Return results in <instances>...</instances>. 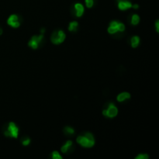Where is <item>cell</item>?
Masks as SVG:
<instances>
[{
    "instance_id": "18",
    "label": "cell",
    "mask_w": 159,
    "mask_h": 159,
    "mask_svg": "<svg viewBox=\"0 0 159 159\" xmlns=\"http://www.w3.org/2000/svg\"><path fill=\"white\" fill-rule=\"evenodd\" d=\"M149 158V155H147V154H139L138 155H137L135 157V159H148Z\"/></svg>"
},
{
    "instance_id": "3",
    "label": "cell",
    "mask_w": 159,
    "mask_h": 159,
    "mask_svg": "<svg viewBox=\"0 0 159 159\" xmlns=\"http://www.w3.org/2000/svg\"><path fill=\"white\" fill-rule=\"evenodd\" d=\"M125 25L117 20H113L110 22L107 31L109 34H116L118 33H123L125 30Z\"/></svg>"
},
{
    "instance_id": "9",
    "label": "cell",
    "mask_w": 159,
    "mask_h": 159,
    "mask_svg": "<svg viewBox=\"0 0 159 159\" xmlns=\"http://www.w3.org/2000/svg\"><path fill=\"white\" fill-rule=\"evenodd\" d=\"M84 6L82 3L77 2L73 6V13L76 17H81L84 13Z\"/></svg>"
},
{
    "instance_id": "5",
    "label": "cell",
    "mask_w": 159,
    "mask_h": 159,
    "mask_svg": "<svg viewBox=\"0 0 159 159\" xmlns=\"http://www.w3.org/2000/svg\"><path fill=\"white\" fill-rule=\"evenodd\" d=\"M44 40V34H39V35L33 36L30 40L28 42V46L32 49H37L39 47L43 44Z\"/></svg>"
},
{
    "instance_id": "16",
    "label": "cell",
    "mask_w": 159,
    "mask_h": 159,
    "mask_svg": "<svg viewBox=\"0 0 159 159\" xmlns=\"http://www.w3.org/2000/svg\"><path fill=\"white\" fill-rule=\"evenodd\" d=\"M51 158L53 159H62V156L57 151H54L51 153Z\"/></svg>"
},
{
    "instance_id": "17",
    "label": "cell",
    "mask_w": 159,
    "mask_h": 159,
    "mask_svg": "<svg viewBox=\"0 0 159 159\" xmlns=\"http://www.w3.org/2000/svg\"><path fill=\"white\" fill-rule=\"evenodd\" d=\"M94 0H85V3H86V6L87 8L90 9L92 8L94 5Z\"/></svg>"
},
{
    "instance_id": "7",
    "label": "cell",
    "mask_w": 159,
    "mask_h": 159,
    "mask_svg": "<svg viewBox=\"0 0 159 159\" xmlns=\"http://www.w3.org/2000/svg\"><path fill=\"white\" fill-rule=\"evenodd\" d=\"M20 18L17 14H12L7 19V24L13 28H18L20 26Z\"/></svg>"
},
{
    "instance_id": "12",
    "label": "cell",
    "mask_w": 159,
    "mask_h": 159,
    "mask_svg": "<svg viewBox=\"0 0 159 159\" xmlns=\"http://www.w3.org/2000/svg\"><path fill=\"white\" fill-rule=\"evenodd\" d=\"M139 44H140V37H137V36H134L132 37L131 39H130V44H131L132 47H137L138 46Z\"/></svg>"
},
{
    "instance_id": "8",
    "label": "cell",
    "mask_w": 159,
    "mask_h": 159,
    "mask_svg": "<svg viewBox=\"0 0 159 159\" xmlns=\"http://www.w3.org/2000/svg\"><path fill=\"white\" fill-rule=\"evenodd\" d=\"M117 6L119 10L125 11L128 9L132 8V2L130 0H117Z\"/></svg>"
},
{
    "instance_id": "13",
    "label": "cell",
    "mask_w": 159,
    "mask_h": 159,
    "mask_svg": "<svg viewBox=\"0 0 159 159\" xmlns=\"http://www.w3.org/2000/svg\"><path fill=\"white\" fill-rule=\"evenodd\" d=\"M130 21L132 25L134 26L137 25L139 23V22H140V17H139L137 14H133L131 17H130Z\"/></svg>"
},
{
    "instance_id": "20",
    "label": "cell",
    "mask_w": 159,
    "mask_h": 159,
    "mask_svg": "<svg viewBox=\"0 0 159 159\" xmlns=\"http://www.w3.org/2000/svg\"><path fill=\"white\" fill-rule=\"evenodd\" d=\"M155 29H156V31L158 33L159 32V20H156V22H155Z\"/></svg>"
},
{
    "instance_id": "22",
    "label": "cell",
    "mask_w": 159,
    "mask_h": 159,
    "mask_svg": "<svg viewBox=\"0 0 159 159\" xmlns=\"http://www.w3.org/2000/svg\"><path fill=\"white\" fill-rule=\"evenodd\" d=\"M44 32H45V29H44V28H42V29H40V34H44Z\"/></svg>"
},
{
    "instance_id": "21",
    "label": "cell",
    "mask_w": 159,
    "mask_h": 159,
    "mask_svg": "<svg viewBox=\"0 0 159 159\" xmlns=\"http://www.w3.org/2000/svg\"><path fill=\"white\" fill-rule=\"evenodd\" d=\"M132 8L134 9H137L139 8V5L138 4H133L132 5Z\"/></svg>"
},
{
    "instance_id": "19",
    "label": "cell",
    "mask_w": 159,
    "mask_h": 159,
    "mask_svg": "<svg viewBox=\"0 0 159 159\" xmlns=\"http://www.w3.org/2000/svg\"><path fill=\"white\" fill-rule=\"evenodd\" d=\"M22 144H23V145H24V146H27V145H29V144H30V139H29V137H24V138L22 140Z\"/></svg>"
},
{
    "instance_id": "10",
    "label": "cell",
    "mask_w": 159,
    "mask_h": 159,
    "mask_svg": "<svg viewBox=\"0 0 159 159\" xmlns=\"http://www.w3.org/2000/svg\"><path fill=\"white\" fill-rule=\"evenodd\" d=\"M130 99V94L129 92H121V93H119V95L117 97V100L119 103H122V102H124V101Z\"/></svg>"
},
{
    "instance_id": "2",
    "label": "cell",
    "mask_w": 159,
    "mask_h": 159,
    "mask_svg": "<svg viewBox=\"0 0 159 159\" xmlns=\"http://www.w3.org/2000/svg\"><path fill=\"white\" fill-rule=\"evenodd\" d=\"M4 135L8 137L17 138L19 135V128L14 122H9L4 128Z\"/></svg>"
},
{
    "instance_id": "4",
    "label": "cell",
    "mask_w": 159,
    "mask_h": 159,
    "mask_svg": "<svg viewBox=\"0 0 159 159\" xmlns=\"http://www.w3.org/2000/svg\"><path fill=\"white\" fill-rule=\"evenodd\" d=\"M103 114L106 117L113 118L117 117L118 114V109L114 103H109L106 105L103 110Z\"/></svg>"
},
{
    "instance_id": "11",
    "label": "cell",
    "mask_w": 159,
    "mask_h": 159,
    "mask_svg": "<svg viewBox=\"0 0 159 159\" xmlns=\"http://www.w3.org/2000/svg\"><path fill=\"white\" fill-rule=\"evenodd\" d=\"M72 146H73V142H72L71 140H68L67 142L65 143V145L61 147V152L64 153V154H66L68 151L71 150Z\"/></svg>"
},
{
    "instance_id": "15",
    "label": "cell",
    "mask_w": 159,
    "mask_h": 159,
    "mask_svg": "<svg viewBox=\"0 0 159 159\" xmlns=\"http://www.w3.org/2000/svg\"><path fill=\"white\" fill-rule=\"evenodd\" d=\"M64 133L67 135H73L75 134V130L71 127H65L64 128Z\"/></svg>"
},
{
    "instance_id": "23",
    "label": "cell",
    "mask_w": 159,
    "mask_h": 159,
    "mask_svg": "<svg viewBox=\"0 0 159 159\" xmlns=\"http://www.w3.org/2000/svg\"><path fill=\"white\" fill-rule=\"evenodd\" d=\"M2 33H3V30H2V27H1V26H0V36L2 35Z\"/></svg>"
},
{
    "instance_id": "14",
    "label": "cell",
    "mask_w": 159,
    "mask_h": 159,
    "mask_svg": "<svg viewBox=\"0 0 159 159\" xmlns=\"http://www.w3.org/2000/svg\"><path fill=\"white\" fill-rule=\"evenodd\" d=\"M78 27V23L76 21H72L68 25V30L70 32H76L77 31Z\"/></svg>"
},
{
    "instance_id": "1",
    "label": "cell",
    "mask_w": 159,
    "mask_h": 159,
    "mask_svg": "<svg viewBox=\"0 0 159 159\" xmlns=\"http://www.w3.org/2000/svg\"><path fill=\"white\" fill-rule=\"evenodd\" d=\"M76 141L78 144L83 147L89 148L95 145V138L91 133H85L83 135H80L76 138Z\"/></svg>"
},
{
    "instance_id": "6",
    "label": "cell",
    "mask_w": 159,
    "mask_h": 159,
    "mask_svg": "<svg viewBox=\"0 0 159 159\" xmlns=\"http://www.w3.org/2000/svg\"><path fill=\"white\" fill-rule=\"evenodd\" d=\"M65 38H66V35H65V32L63 30H56L51 34L50 37V40L53 44H60L61 43L65 41Z\"/></svg>"
}]
</instances>
